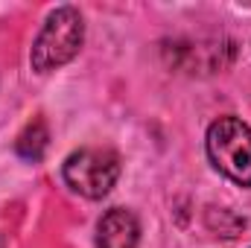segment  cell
<instances>
[{
    "label": "cell",
    "instance_id": "obj_1",
    "mask_svg": "<svg viewBox=\"0 0 251 248\" xmlns=\"http://www.w3.org/2000/svg\"><path fill=\"white\" fill-rule=\"evenodd\" d=\"M85 41V21L76 6H59L47 15L41 32L32 41L29 64L35 73H53L76 59Z\"/></svg>",
    "mask_w": 251,
    "mask_h": 248
},
{
    "label": "cell",
    "instance_id": "obj_2",
    "mask_svg": "<svg viewBox=\"0 0 251 248\" xmlns=\"http://www.w3.org/2000/svg\"><path fill=\"white\" fill-rule=\"evenodd\" d=\"M204 149L210 164L240 187H251V128L240 117H219L207 125Z\"/></svg>",
    "mask_w": 251,
    "mask_h": 248
},
{
    "label": "cell",
    "instance_id": "obj_3",
    "mask_svg": "<svg viewBox=\"0 0 251 248\" xmlns=\"http://www.w3.org/2000/svg\"><path fill=\"white\" fill-rule=\"evenodd\" d=\"M64 184L82 198H102L120 178V155L102 146H85L67 155L62 167Z\"/></svg>",
    "mask_w": 251,
    "mask_h": 248
},
{
    "label": "cell",
    "instance_id": "obj_4",
    "mask_svg": "<svg viewBox=\"0 0 251 248\" xmlns=\"http://www.w3.org/2000/svg\"><path fill=\"white\" fill-rule=\"evenodd\" d=\"M140 222L128 207H111L97 222V248H137Z\"/></svg>",
    "mask_w": 251,
    "mask_h": 248
},
{
    "label": "cell",
    "instance_id": "obj_5",
    "mask_svg": "<svg viewBox=\"0 0 251 248\" xmlns=\"http://www.w3.org/2000/svg\"><path fill=\"white\" fill-rule=\"evenodd\" d=\"M47 146H50V131H47L44 120H32L18 134V140H15V152L24 161H41L44 152H47Z\"/></svg>",
    "mask_w": 251,
    "mask_h": 248
},
{
    "label": "cell",
    "instance_id": "obj_6",
    "mask_svg": "<svg viewBox=\"0 0 251 248\" xmlns=\"http://www.w3.org/2000/svg\"><path fill=\"white\" fill-rule=\"evenodd\" d=\"M0 248H6V240H3V237H0Z\"/></svg>",
    "mask_w": 251,
    "mask_h": 248
}]
</instances>
